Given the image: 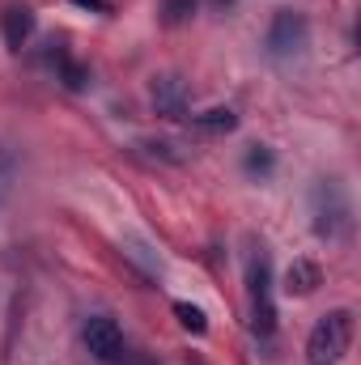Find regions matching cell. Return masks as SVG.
<instances>
[{"label":"cell","mask_w":361,"mask_h":365,"mask_svg":"<svg viewBox=\"0 0 361 365\" xmlns=\"http://www.w3.org/2000/svg\"><path fill=\"white\" fill-rule=\"evenodd\" d=\"M175 319H179L187 331H195V336H204V331H208L204 310H200V306H191V302H175Z\"/></svg>","instance_id":"cell-10"},{"label":"cell","mask_w":361,"mask_h":365,"mask_svg":"<svg viewBox=\"0 0 361 365\" xmlns=\"http://www.w3.org/2000/svg\"><path fill=\"white\" fill-rule=\"evenodd\" d=\"M191 128H195V132H234V128H238V115H234L230 106H213V110H204V115H191Z\"/></svg>","instance_id":"cell-8"},{"label":"cell","mask_w":361,"mask_h":365,"mask_svg":"<svg viewBox=\"0 0 361 365\" xmlns=\"http://www.w3.org/2000/svg\"><path fill=\"white\" fill-rule=\"evenodd\" d=\"M153 106H158L162 115L179 119L183 110H187V86H183L179 77H158V81H153Z\"/></svg>","instance_id":"cell-7"},{"label":"cell","mask_w":361,"mask_h":365,"mask_svg":"<svg viewBox=\"0 0 361 365\" xmlns=\"http://www.w3.org/2000/svg\"><path fill=\"white\" fill-rule=\"evenodd\" d=\"M17 170H21L17 153H13L9 145H0V204L13 195V187H17Z\"/></svg>","instance_id":"cell-9"},{"label":"cell","mask_w":361,"mask_h":365,"mask_svg":"<svg viewBox=\"0 0 361 365\" xmlns=\"http://www.w3.org/2000/svg\"><path fill=\"white\" fill-rule=\"evenodd\" d=\"M353 344V310H327L310 340H306V353H310V365H336Z\"/></svg>","instance_id":"cell-1"},{"label":"cell","mask_w":361,"mask_h":365,"mask_svg":"<svg viewBox=\"0 0 361 365\" xmlns=\"http://www.w3.org/2000/svg\"><path fill=\"white\" fill-rule=\"evenodd\" d=\"M132 365H153V361H145V357H141V361H132Z\"/></svg>","instance_id":"cell-14"},{"label":"cell","mask_w":361,"mask_h":365,"mask_svg":"<svg viewBox=\"0 0 361 365\" xmlns=\"http://www.w3.org/2000/svg\"><path fill=\"white\" fill-rule=\"evenodd\" d=\"M195 4H200V0H162V17H166L171 26H183V21H191Z\"/></svg>","instance_id":"cell-11"},{"label":"cell","mask_w":361,"mask_h":365,"mask_svg":"<svg viewBox=\"0 0 361 365\" xmlns=\"http://www.w3.org/2000/svg\"><path fill=\"white\" fill-rule=\"evenodd\" d=\"M0 34H4V47H9V51H21L26 38L34 34V13H30L26 4L4 9V13H0Z\"/></svg>","instance_id":"cell-5"},{"label":"cell","mask_w":361,"mask_h":365,"mask_svg":"<svg viewBox=\"0 0 361 365\" xmlns=\"http://www.w3.org/2000/svg\"><path fill=\"white\" fill-rule=\"evenodd\" d=\"M310 204H315V234H319V238L336 242V238H345V234H349L353 208H349V195H345L340 179H323L319 187H315Z\"/></svg>","instance_id":"cell-2"},{"label":"cell","mask_w":361,"mask_h":365,"mask_svg":"<svg viewBox=\"0 0 361 365\" xmlns=\"http://www.w3.org/2000/svg\"><path fill=\"white\" fill-rule=\"evenodd\" d=\"M306 38H310L306 17H302V13H293V9H280V13L272 17V26H268V56H272V60L302 56V51H306Z\"/></svg>","instance_id":"cell-3"},{"label":"cell","mask_w":361,"mask_h":365,"mask_svg":"<svg viewBox=\"0 0 361 365\" xmlns=\"http://www.w3.org/2000/svg\"><path fill=\"white\" fill-rule=\"evenodd\" d=\"M319 284H323L319 264H310V259H293L289 264V272H285V293L289 297H310Z\"/></svg>","instance_id":"cell-6"},{"label":"cell","mask_w":361,"mask_h":365,"mask_svg":"<svg viewBox=\"0 0 361 365\" xmlns=\"http://www.w3.org/2000/svg\"><path fill=\"white\" fill-rule=\"evenodd\" d=\"M247 170H251V175H268L272 170V153L268 149H251V153H247Z\"/></svg>","instance_id":"cell-12"},{"label":"cell","mask_w":361,"mask_h":365,"mask_svg":"<svg viewBox=\"0 0 361 365\" xmlns=\"http://www.w3.org/2000/svg\"><path fill=\"white\" fill-rule=\"evenodd\" d=\"M81 340H86V349H90L93 361L115 365V361H123V357H128V349H123V331H119V323H115V319H106V314L86 319Z\"/></svg>","instance_id":"cell-4"},{"label":"cell","mask_w":361,"mask_h":365,"mask_svg":"<svg viewBox=\"0 0 361 365\" xmlns=\"http://www.w3.org/2000/svg\"><path fill=\"white\" fill-rule=\"evenodd\" d=\"M73 4H86V9H98V13H106V0H73Z\"/></svg>","instance_id":"cell-13"}]
</instances>
